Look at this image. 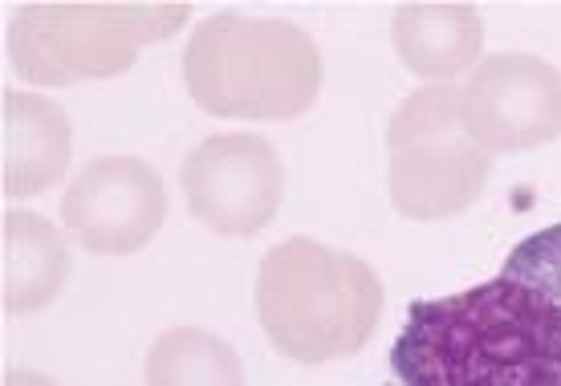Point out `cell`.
Here are the masks:
<instances>
[{
    "mask_svg": "<svg viewBox=\"0 0 561 386\" xmlns=\"http://www.w3.org/2000/svg\"><path fill=\"white\" fill-rule=\"evenodd\" d=\"M147 386H244V362L225 338L175 326L147 354Z\"/></svg>",
    "mask_w": 561,
    "mask_h": 386,
    "instance_id": "7c38bea8",
    "label": "cell"
},
{
    "mask_svg": "<svg viewBox=\"0 0 561 386\" xmlns=\"http://www.w3.org/2000/svg\"><path fill=\"white\" fill-rule=\"evenodd\" d=\"M387 192L394 212L420 224L460 216L480 200L492 171V151L468 130L460 90L448 82L403 98L387 126Z\"/></svg>",
    "mask_w": 561,
    "mask_h": 386,
    "instance_id": "5b68a950",
    "label": "cell"
},
{
    "mask_svg": "<svg viewBox=\"0 0 561 386\" xmlns=\"http://www.w3.org/2000/svg\"><path fill=\"white\" fill-rule=\"evenodd\" d=\"M4 386H57L54 378H45V374H33V371H9L4 374Z\"/></svg>",
    "mask_w": 561,
    "mask_h": 386,
    "instance_id": "4fadbf2b",
    "label": "cell"
},
{
    "mask_svg": "<svg viewBox=\"0 0 561 386\" xmlns=\"http://www.w3.org/2000/svg\"><path fill=\"white\" fill-rule=\"evenodd\" d=\"M192 4L139 0H42L16 9L9 25V61L33 86H73L118 78L139 49L175 37Z\"/></svg>",
    "mask_w": 561,
    "mask_h": 386,
    "instance_id": "277c9868",
    "label": "cell"
},
{
    "mask_svg": "<svg viewBox=\"0 0 561 386\" xmlns=\"http://www.w3.org/2000/svg\"><path fill=\"white\" fill-rule=\"evenodd\" d=\"M73 130L66 111L42 94L9 90L0 102V188L4 195H37L70 167Z\"/></svg>",
    "mask_w": 561,
    "mask_h": 386,
    "instance_id": "9c48e42d",
    "label": "cell"
},
{
    "mask_svg": "<svg viewBox=\"0 0 561 386\" xmlns=\"http://www.w3.org/2000/svg\"><path fill=\"white\" fill-rule=\"evenodd\" d=\"M463 123L484 151H534L561 135V69L537 54L484 57L460 90Z\"/></svg>",
    "mask_w": 561,
    "mask_h": 386,
    "instance_id": "52a82bcc",
    "label": "cell"
},
{
    "mask_svg": "<svg viewBox=\"0 0 561 386\" xmlns=\"http://www.w3.org/2000/svg\"><path fill=\"white\" fill-rule=\"evenodd\" d=\"M187 207L220 236H256L285 200V167L265 135L228 130L204 138L180 171Z\"/></svg>",
    "mask_w": 561,
    "mask_h": 386,
    "instance_id": "8992f818",
    "label": "cell"
},
{
    "mask_svg": "<svg viewBox=\"0 0 561 386\" xmlns=\"http://www.w3.org/2000/svg\"><path fill=\"white\" fill-rule=\"evenodd\" d=\"M391 42L399 61L423 82H448L463 69L480 66L484 21L477 4L463 0H423L403 4L391 21Z\"/></svg>",
    "mask_w": 561,
    "mask_h": 386,
    "instance_id": "30bf717a",
    "label": "cell"
},
{
    "mask_svg": "<svg viewBox=\"0 0 561 386\" xmlns=\"http://www.w3.org/2000/svg\"><path fill=\"white\" fill-rule=\"evenodd\" d=\"M379 273L351 252L289 236L256 269V318L277 354L301 366L354 359L382 318Z\"/></svg>",
    "mask_w": 561,
    "mask_h": 386,
    "instance_id": "7a4b0ae2",
    "label": "cell"
},
{
    "mask_svg": "<svg viewBox=\"0 0 561 386\" xmlns=\"http://www.w3.org/2000/svg\"><path fill=\"white\" fill-rule=\"evenodd\" d=\"M391 374L399 386H561V224L525 236L489 281L411 305Z\"/></svg>",
    "mask_w": 561,
    "mask_h": 386,
    "instance_id": "6da1fadb",
    "label": "cell"
},
{
    "mask_svg": "<svg viewBox=\"0 0 561 386\" xmlns=\"http://www.w3.org/2000/svg\"><path fill=\"white\" fill-rule=\"evenodd\" d=\"M61 220L85 252L130 257L163 228L168 192L151 163L135 155H102L90 159L61 195Z\"/></svg>",
    "mask_w": 561,
    "mask_h": 386,
    "instance_id": "ba28073f",
    "label": "cell"
},
{
    "mask_svg": "<svg viewBox=\"0 0 561 386\" xmlns=\"http://www.w3.org/2000/svg\"><path fill=\"white\" fill-rule=\"evenodd\" d=\"M0 228L4 261H0V302L9 314H37L66 290L70 249L45 216L9 212Z\"/></svg>",
    "mask_w": 561,
    "mask_h": 386,
    "instance_id": "8fae6325",
    "label": "cell"
},
{
    "mask_svg": "<svg viewBox=\"0 0 561 386\" xmlns=\"http://www.w3.org/2000/svg\"><path fill=\"white\" fill-rule=\"evenodd\" d=\"M322 73L318 42L277 16L216 13L183 54L187 94L216 118H297L322 94Z\"/></svg>",
    "mask_w": 561,
    "mask_h": 386,
    "instance_id": "3957f363",
    "label": "cell"
}]
</instances>
